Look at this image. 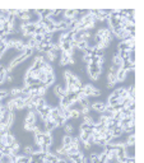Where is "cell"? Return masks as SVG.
<instances>
[{
	"mask_svg": "<svg viewBox=\"0 0 144 163\" xmlns=\"http://www.w3.org/2000/svg\"><path fill=\"white\" fill-rule=\"evenodd\" d=\"M125 157L135 158V145H125Z\"/></svg>",
	"mask_w": 144,
	"mask_h": 163,
	"instance_id": "8992f818",
	"label": "cell"
},
{
	"mask_svg": "<svg viewBox=\"0 0 144 163\" xmlns=\"http://www.w3.org/2000/svg\"><path fill=\"white\" fill-rule=\"evenodd\" d=\"M47 91H49V88L46 87L45 84H41L39 87V89H37V94H39L40 97H45V94L47 93Z\"/></svg>",
	"mask_w": 144,
	"mask_h": 163,
	"instance_id": "d6986e66",
	"label": "cell"
},
{
	"mask_svg": "<svg viewBox=\"0 0 144 163\" xmlns=\"http://www.w3.org/2000/svg\"><path fill=\"white\" fill-rule=\"evenodd\" d=\"M33 40H35L37 44H40V42L44 41V35H33Z\"/></svg>",
	"mask_w": 144,
	"mask_h": 163,
	"instance_id": "484cf974",
	"label": "cell"
},
{
	"mask_svg": "<svg viewBox=\"0 0 144 163\" xmlns=\"http://www.w3.org/2000/svg\"><path fill=\"white\" fill-rule=\"evenodd\" d=\"M111 132H112V136H113V138H121V136L124 135V130H122L121 126L113 127V130H112Z\"/></svg>",
	"mask_w": 144,
	"mask_h": 163,
	"instance_id": "7c38bea8",
	"label": "cell"
},
{
	"mask_svg": "<svg viewBox=\"0 0 144 163\" xmlns=\"http://www.w3.org/2000/svg\"><path fill=\"white\" fill-rule=\"evenodd\" d=\"M125 163H135V158H128Z\"/></svg>",
	"mask_w": 144,
	"mask_h": 163,
	"instance_id": "83f0119b",
	"label": "cell"
},
{
	"mask_svg": "<svg viewBox=\"0 0 144 163\" xmlns=\"http://www.w3.org/2000/svg\"><path fill=\"white\" fill-rule=\"evenodd\" d=\"M75 131V127L73 126V124L70 122H65V125L63 126V132H64V135H71L73 132Z\"/></svg>",
	"mask_w": 144,
	"mask_h": 163,
	"instance_id": "5b68a950",
	"label": "cell"
},
{
	"mask_svg": "<svg viewBox=\"0 0 144 163\" xmlns=\"http://www.w3.org/2000/svg\"><path fill=\"white\" fill-rule=\"evenodd\" d=\"M13 103L15 106V110L17 111H22L26 108V105H24V101L22 100V98H13Z\"/></svg>",
	"mask_w": 144,
	"mask_h": 163,
	"instance_id": "52a82bcc",
	"label": "cell"
},
{
	"mask_svg": "<svg viewBox=\"0 0 144 163\" xmlns=\"http://www.w3.org/2000/svg\"><path fill=\"white\" fill-rule=\"evenodd\" d=\"M57 159H59V158L55 156V154L47 153V154L45 156V159H44V161H47V162H50V163H57Z\"/></svg>",
	"mask_w": 144,
	"mask_h": 163,
	"instance_id": "ac0fdd59",
	"label": "cell"
},
{
	"mask_svg": "<svg viewBox=\"0 0 144 163\" xmlns=\"http://www.w3.org/2000/svg\"><path fill=\"white\" fill-rule=\"evenodd\" d=\"M95 88L96 87L92 83H86V84H83L82 91H83V93L86 94L87 97H91V94H92V92H93V89H95Z\"/></svg>",
	"mask_w": 144,
	"mask_h": 163,
	"instance_id": "277c9868",
	"label": "cell"
},
{
	"mask_svg": "<svg viewBox=\"0 0 144 163\" xmlns=\"http://www.w3.org/2000/svg\"><path fill=\"white\" fill-rule=\"evenodd\" d=\"M87 42L86 41H79V42H77V50H79V51H84L87 49Z\"/></svg>",
	"mask_w": 144,
	"mask_h": 163,
	"instance_id": "44dd1931",
	"label": "cell"
},
{
	"mask_svg": "<svg viewBox=\"0 0 144 163\" xmlns=\"http://www.w3.org/2000/svg\"><path fill=\"white\" fill-rule=\"evenodd\" d=\"M52 132H44V141H42V145H46V147H51L52 145Z\"/></svg>",
	"mask_w": 144,
	"mask_h": 163,
	"instance_id": "ba28073f",
	"label": "cell"
},
{
	"mask_svg": "<svg viewBox=\"0 0 144 163\" xmlns=\"http://www.w3.org/2000/svg\"><path fill=\"white\" fill-rule=\"evenodd\" d=\"M79 152H82L79 148L73 147V145H71V147H70L69 149H68V152H66V157H68V156H73V154H78Z\"/></svg>",
	"mask_w": 144,
	"mask_h": 163,
	"instance_id": "ffe728a7",
	"label": "cell"
},
{
	"mask_svg": "<svg viewBox=\"0 0 144 163\" xmlns=\"http://www.w3.org/2000/svg\"><path fill=\"white\" fill-rule=\"evenodd\" d=\"M20 87H13L9 89V97L13 100V98H18L20 96Z\"/></svg>",
	"mask_w": 144,
	"mask_h": 163,
	"instance_id": "30bf717a",
	"label": "cell"
},
{
	"mask_svg": "<svg viewBox=\"0 0 144 163\" xmlns=\"http://www.w3.org/2000/svg\"><path fill=\"white\" fill-rule=\"evenodd\" d=\"M46 76H47V74L40 70V74H39V82H40V83H42V84L45 83V80H46Z\"/></svg>",
	"mask_w": 144,
	"mask_h": 163,
	"instance_id": "d4e9b609",
	"label": "cell"
},
{
	"mask_svg": "<svg viewBox=\"0 0 144 163\" xmlns=\"http://www.w3.org/2000/svg\"><path fill=\"white\" fill-rule=\"evenodd\" d=\"M57 163H69V161L66 158H59L57 159Z\"/></svg>",
	"mask_w": 144,
	"mask_h": 163,
	"instance_id": "4316f807",
	"label": "cell"
},
{
	"mask_svg": "<svg viewBox=\"0 0 144 163\" xmlns=\"http://www.w3.org/2000/svg\"><path fill=\"white\" fill-rule=\"evenodd\" d=\"M54 122L56 124V127H63L65 125V122H66V119L64 116H61V115H59V116L54 120Z\"/></svg>",
	"mask_w": 144,
	"mask_h": 163,
	"instance_id": "9a60e30c",
	"label": "cell"
},
{
	"mask_svg": "<svg viewBox=\"0 0 144 163\" xmlns=\"http://www.w3.org/2000/svg\"><path fill=\"white\" fill-rule=\"evenodd\" d=\"M55 83H56V75H55V71L54 73H49L47 76H46V80H45L44 84L47 88H50V87H52Z\"/></svg>",
	"mask_w": 144,
	"mask_h": 163,
	"instance_id": "7a4b0ae2",
	"label": "cell"
},
{
	"mask_svg": "<svg viewBox=\"0 0 144 163\" xmlns=\"http://www.w3.org/2000/svg\"><path fill=\"white\" fill-rule=\"evenodd\" d=\"M78 139H79V141H80L82 144H83V143H87L88 139H89V134H88V132H86V131H79Z\"/></svg>",
	"mask_w": 144,
	"mask_h": 163,
	"instance_id": "2e32d148",
	"label": "cell"
},
{
	"mask_svg": "<svg viewBox=\"0 0 144 163\" xmlns=\"http://www.w3.org/2000/svg\"><path fill=\"white\" fill-rule=\"evenodd\" d=\"M41 71L46 73V74H49V73H54V65L52 64H50L47 61H44L42 63V66H41Z\"/></svg>",
	"mask_w": 144,
	"mask_h": 163,
	"instance_id": "9c48e42d",
	"label": "cell"
},
{
	"mask_svg": "<svg viewBox=\"0 0 144 163\" xmlns=\"http://www.w3.org/2000/svg\"><path fill=\"white\" fill-rule=\"evenodd\" d=\"M55 129H56V124H55L52 120H49V121L45 122V132H52Z\"/></svg>",
	"mask_w": 144,
	"mask_h": 163,
	"instance_id": "8fae6325",
	"label": "cell"
},
{
	"mask_svg": "<svg viewBox=\"0 0 144 163\" xmlns=\"http://www.w3.org/2000/svg\"><path fill=\"white\" fill-rule=\"evenodd\" d=\"M3 55H4V52H3V51H1V50H0V60H1V59H3Z\"/></svg>",
	"mask_w": 144,
	"mask_h": 163,
	"instance_id": "f1b7e54d",
	"label": "cell"
},
{
	"mask_svg": "<svg viewBox=\"0 0 144 163\" xmlns=\"http://www.w3.org/2000/svg\"><path fill=\"white\" fill-rule=\"evenodd\" d=\"M0 153H1L3 156H12V148L8 147V145H4Z\"/></svg>",
	"mask_w": 144,
	"mask_h": 163,
	"instance_id": "7402d4cb",
	"label": "cell"
},
{
	"mask_svg": "<svg viewBox=\"0 0 144 163\" xmlns=\"http://www.w3.org/2000/svg\"><path fill=\"white\" fill-rule=\"evenodd\" d=\"M71 141H73V135H64L61 139V144L65 147H71Z\"/></svg>",
	"mask_w": 144,
	"mask_h": 163,
	"instance_id": "5bb4252c",
	"label": "cell"
},
{
	"mask_svg": "<svg viewBox=\"0 0 144 163\" xmlns=\"http://www.w3.org/2000/svg\"><path fill=\"white\" fill-rule=\"evenodd\" d=\"M59 115H60V111H59L57 107H52V108L50 110V114H49L50 120H52V121H54V120L56 119V117L59 116Z\"/></svg>",
	"mask_w": 144,
	"mask_h": 163,
	"instance_id": "e0dca14e",
	"label": "cell"
},
{
	"mask_svg": "<svg viewBox=\"0 0 144 163\" xmlns=\"http://www.w3.org/2000/svg\"><path fill=\"white\" fill-rule=\"evenodd\" d=\"M116 78H117V83L125 82L126 80V71L122 69H119V71L116 73Z\"/></svg>",
	"mask_w": 144,
	"mask_h": 163,
	"instance_id": "4fadbf2b",
	"label": "cell"
},
{
	"mask_svg": "<svg viewBox=\"0 0 144 163\" xmlns=\"http://www.w3.org/2000/svg\"><path fill=\"white\" fill-rule=\"evenodd\" d=\"M101 96H102V92H101V89L95 88V89H93V92H92V94H91V97H89V98H98V97H101Z\"/></svg>",
	"mask_w": 144,
	"mask_h": 163,
	"instance_id": "603a6c76",
	"label": "cell"
},
{
	"mask_svg": "<svg viewBox=\"0 0 144 163\" xmlns=\"http://www.w3.org/2000/svg\"><path fill=\"white\" fill-rule=\"evenodd\" d=\"M63 17L65 19H77V9H65L63 10Z\"/></svg>",
	"mask_w": 144,
	"mask_h": 163,
	"instance_id": "3957f363",
	"label": "cell"
},
{
	"mask_svg": "<svg viewBox=\"0 0 144 163\" xmlns=\"http://www.w3.org/2000/svg\"><path fill=\"white\" fill-rule=\"evenodd\" d=\"M129 51H120V52H119V56H120L122 61H124V60H129Z\"/></svg>",
	"mask_w": 144,
	"mask_h": 163,
	"instance_id": "cb8c5ba5",
	"label": "cell"
},
{
	"mask_svg": "<svg viewBox=\"0 0 144 163\" xmlns=\"http://www.w3.org/2000/svg\"><path fill=\"white\" fill-rule=\"evenodd\" d=\"M91 110L101 115L106 110V101H93L91 103Z\"/></svg>",
	"mask_w": 144,
	"mask_h": 163,
	"instance_id": "6da1fadb",
	"label": "cell"
}]
</instances>
